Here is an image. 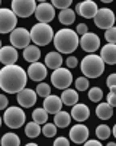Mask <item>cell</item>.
<instances>
[{"mask_svg": "<svg viewBox=\"0 0 116 146\" xmlns=\"http://www.w3.org/2000/svg\"><path fill=\"white\" fill-rule=\"evenodd\" d=\"M28 82L26 71L19 65H5L0 70V88L9 94H17Z\"/></svg>", "mask_w": 116, "mask_h": 146, "instance_id": "cell-1", "label": "cell"}, {"mask_svg": "<svg viewBox=\"0 0 116 146\" xmlns=\"http://www.w3.org/2000/svg\"><path fill=\"white\" fill-rule=\"evenodd\" d=\"M54 45L58 54H73L77 46H79V35L71 29H60L57 33H54Z\"/></svg>", "mask_w": 116, "mask_h": 146, "instance_id": "cell-2", "label": "cell"}, {"mask_svg": "<svg viewBox=\"0 0 116 146\" xmlns=\"http://www.w3.org/2000/svg\"><path fill=\"white\" fill-rule=\"evenodd\" d=\"M81 72L83 75L89 80V78H99L103 72H105V62L102 61V58L96 54H87L83 59H81Z\"/></svg>", "mask_w": 116, "mask_h": 146, "instance_id": "cell-3", "label": "cell"}, {"mask_svg": "<svg viewBox=\"0 0 116 146\" xmlns=\"http://www.w3.org/2000/svg\"><path fill=\"white\" fill-rule=\"evenodd\" d=\"M29 35L31 42H33L35 46H45L54 38V29L48 23H36L29 31Z\"/></svg>", "mask_w": 116, "mask_h": 146, "instance_id": "cell-4", "label": "cell"}, {"mask_svg": "<svg viewBox=\"0 0 116 146\" xmlns=\"http://www.w3.org/2000/svg\"><path fill=\"white\" fill-rule=\"evenodd\" d=\"M25 120H26V114H25L22 107H16V106L7 107L5 114H3V121H5L6 126L10 127V129L22 127Z\"/></svg>", "mask_w": 116, "mask_h": 146, "instance_id": "cell-5", "label": "cell"}, {"mask_svg": "<svg viewBox=\"0 0 116 146\" xmlns=\"http://www.w3.org/2000/svg\"><path fill=\"white\" fill-rule=\"evenodd\" d=\"M51 82L52 86L58 90H65L71 86L73 82V74L70 72L68 68H57L54 70V72L51 74Z\"/></svg>", "mask_w": 116, "mask_h": 146, "instance_id": "cell-6", "label": "cell"}, {"mask_svg": "<svg viewBox=\"0 0 116 146\" xmlns=\"http://www.w3.org/2000/svg\"><path fill=\"white\" fill-rule=\"evenodd\" d=\"M35 0H13L12 2V12L16 17H29L35 13L36 9Z\"/></svg>", "mask_w": 116, "mask_h": 146, "instance_id": "cell-7", "label": "cell"}, {"mask_svg": "<svg viewBox=\"0 0 116 146\" xmlns=\"http://www.w3.org/2000/svg\"><path fill=\"white\" fill-rule=\"evenodd\" d=\"M93 20H94V25L99 29L107 31L115 26V13L109 7H102V9H97Z\"/></svg>", "mask_w": 116, "mask_h": 146, "instance_id": "cell-8", "label": "cell"}, {"mask_svg": "<svg viewBox=\"0 0 116 146\" xmlns=\"http://www.w3.org/2000/svg\"><path fill=\"white\" fill-rule=\"evenodd\" d=\"M10 42L15 49H25L31 45V35L29 31L25 28H15L10 32Z\"/></svg>", "mask_w": 116, "mask_h": 146, "instance_id": "cell-9", "label": "cell"}, {"mask_svg": "<svg viewBox=\"0 0 116 146\" xmlns=\"http://www.w3.org/2000/svg\"><path fill=\"white\" fill-rule=\"evenodd\" d=\"M17 25V17L10 9L0 7V33H9Z\"/></svg>", "mask_w": 116, "mask_h": 146, "instance_id": "cell-10", "label": "cell"}, {"mask_svg": "<svg viewBox=\"0 0 116 146\" xmlns=\"http://www.w3.org/2000/svg\"><path fill=\"white\" fill-rule=\"evenodd\" d=\"M35 17L38 19L39 23H48L55 17V9L52 7L51 3L48 2H41L36 5V9H35Z\"/></svg>", "mask_w": 116, "mask_h": 146, "instance_id": "cell-11", "label": "cell"}, {"mask_svg": "<svg viewBox=\"0 0 116 146\" xmlns=\"http://www.w3.org/2000/svg\"><path fill=\"white\" fill-rule=\"evenodd\" d=\"M79 45L81 46L83 51H86L89 54H93V52H96L100 48V38L96 33H93V32H87L79 40Z\"/></svg>", "mask_w": 116, "mask_h": 146, "instance_id": "cell-12", "label": "cell"}, {"mask_svg": "<svg viewBox=\"0 0 116 146\" xmlns=\"http://www.w3.org/2000/svg\"><path fill=\"white\" fill-rule=\"evenodd\" d=\"M70 140L80 145V143H84L86 140H89V127L86 124H81V123H77L70 129Z\"/></svg>", "mask_w": 116, "mask_h": 146, "instance_id": "cell-13", "label": "cell"}, {"mask_svg": "<svg viewBox=\"0 0 116 146\" xmlns=\"http://www.w3.org/2000/svg\"><path fill=\"white\" fill-rule=\"evenodd\" d=\"M26 75H28L32 81L42 82V80L47 78L48 71H47V67L38 61V62H33V64L29 65V68H28V71H26Z\"/></svg>", "mask_w": 116, "mask_h": 146, "instance_id": "cell-14", "label": "cell"}, {"mask_svg": "<svg viewBox=\"0 0 116 146\" xmlns=\"http://www.w3.org/2000/svg\"><path fill=\"white\" fill-rule=\"evenodd\" d=\"M36 93L31 88H23L17 94H16V98H17V103H19V106L23 107V109H29L32 107L33 104L36 103Z\"/></svg>", "mask_w": 116, "mask_h": 146, "instance_id": "cell-15", "label": "cell"}, {"mask_svg": "<svg viewBox=\"0 0 116 146\" xmlns=\"http://www.w3.org/2000/svg\"><path fill=\"white\" fill-rule=\"evenodd\" d=\"M97 9H99L97 5H96L93 0H84V2H81L75 6V12L81 17H86V19H93L96 12H97Z\"/></svg>", "mask_w": 116, "mask_h": 146, "instance_id": "cell-16", "label": "cell"}, {"mask_svg": "<svg viewBox=\"0 0 116 146\" xmlns=\"http://www.w3.org/2000/svg\"><path fill=\"white\" fill-rule=\"evenodd\" d=\"M17 58H19L17 49H15L12 45L0 48V62H2V64H5V65H15Z\"/></svg>", "mask_w": 116, "mask_h": 146, "instance_id": "cell-17", "label": "cell"}, {"mask_svg": "<svg viewBox=\"0 0 116 146\" xmlns=\"http://www.w3.org/2000/svg\"><path fill=\"white\" fill-rule=\"evenodd\" d=\"M61 107H63V103H61V98L58 97V96H52L49 94L48 97H45L44 100V110L49 114H55L58 111H61Z\"/></svg>", "mask_w": 116, "mask_h": 146, "instance_id": "cell-18", "label": "cell"}, {"mask_svg": "<svg viewBox=\"0 0 116 146\" xmlns=\"http://www.w3.org/2000/svg\"><path fill=\"white\" fill-rule=\"evenodd\" d=\"M71 119H74L75 121H79V123H81V121H84V120H87L89 119V116H90V109L86 106V104H83V103H77V104H74L73 106V110H71Z\"/></svg>", "mask_w": 116, "mask_h": 146, "instance_id": "cell-19", "label": "cell"}, {"mask_svg": "<svg viewBox=\"0 0 116 146\" xmlns=\"http://www.w3.org/2000/svg\"><path fill=\"white\" fill-rule=\"evenodd\" d=\"M102 61L107 65H115L116 64V45L115 44H107L100 49V55Z\"/></svg>", "mask_w": 116, "mask_h": 146, "instance_id": "cell-20", "label": "cell"}, {"mask_svg": "<svg viewBox=\"0 0 116 146\" xmlns=\"http://www.w3.org/2000/svg\"><path fill=\"white\" fill-rule=\"evenodd\" d=\"M44 65L47 67V70L48 68H51V70L60 68L63 65V56H61V54H58L55 51L54 52H48L47 56H45V64Z\"/></svg>", "mask_w": 116, "mask_h": 146, "instance_id": "cell-21", "label": "cell"}, {"mask_svg": "<svg viewBox=\"0 0 116 146\" xmlns=\"http://www.w3.org/2000/svg\"><path fill=\"white\" fill-rule=\"evenodd\" d=\"M60 98H61V103L65 104V106H74L79 101V93L73 88H65L63 90V94Z\"/></svg>", "mask_w": 116, "mask_h": 146, "instance_id": "cell-22", "label": "cell"}, {"mask_svg": "<svg viewBox=\"0 0 116 146\" xmlns=\"http://www.w3.org/2000/svg\"><path fill=\"white\" fill-rule=\"evenodd\" d=\"M41 58V51L38 46L35 45H29L23 49V59L31 62V64H33V62H38Z\"/></svg>", "mask_w": 116, "mask_h": 146, "instance_id": "cell-23", "label": "cell"}, {"mask_svg": "<svg viewBox=\"0 0 116 146\" xmlns=\"http://www.w3.org/2000/svg\"><path fill=\"white\" fill-rule=\"evenodd\" d=\"M70 123H71L70 113H67V111H58V113L54 114V124L57 127H60V129L68 127Z\"/></svg>", "mask_w": 116, "mask_h": 146, "instance_id": "cell-24", "label": "cell"}, {"mask_svg": "<svg viewBox=\"0 0 116 146\" xmlns=\"http://www.w3.org/2000/svg\"><path fill=\"white\" fill-rule=\"evenodd\" d=\"M96 114H97V117L102 119V120H109L113 116V109L107 103H100L99 106L96 107Z\"/></svg>", "mask_w": 116, "mask_h": 146, "instance_id": "cell-25", "label": "cell"}, {"mask_svg": "<svg viewBox=\"0 0 116 146\" xmlns=\"http://www.w3.org/2000/svg\"><path fill=\"white\" fill-rule=\"evenodd\" d=\"M2 146H21V139L16 133H5L0 140Z\"/></svg>", "mask_w": 116, "mask_h": 146, "instance_id": "cell-26", "label": "cell"}, {"mask_svg": "<svg viewBox=\"0 0 116 146\" xmlns=\"http://www.w3.org/2000/svg\"><path fill=\"white\" fill-rule=\"evenodd\" d=\"M58 19H60V22L63 25H71V23H74V20H75V12L71 10V9H64V10L60 12Z\"/></svg>", "mask_w": 116, "mask_h": 146, "instance_id": "cell-27", "label": "cell"}, {"mask_svg": "<svg viewBox=\"0 0 116 146\" xmlns=\"http://www.w3.org/2000/svg\"><path fill=\"white\" fill-rule=\"evenodd\" d=\"M47 120H48V113L42 107L35 109L32 111V121H35L36 124H45Z\"/></svg>", "mask_w": 116, "mask_h": 146, "instance_id": "cell-28", "label": "cell"}, {"mask_svg": "<svg viewBox=\"0 0 116 146\" xmlns=\"http://www.w3.org/2000/svg\"><path fill=\"white\" fill-rule=\"evenodd\" d=\"M25 133L31 139L38 137V136H39V133H41V126H39V124H36L35 121H31V123H28L26 126H25Z\"/></svg>", "mask_w": 116, "mask_h": 146, "instance_id": "cell-29", "label": "cell"}, {"mask_svg": "<svg viewBox=\"0 0 116 146\" xmlns=\"http://www.w3.org/2000/svg\"><path fill=\"white\" fill-rule=\"evenodd\" d=\"M103 98V90L100 87H91L89 88V100L93 103H99Z\"/></svg>", "mask_w": 116, "mask_h": 146, "instance_id": "cell-30", "label": "cell"}, {"mask_svg": "<svg viewBox=\"0 0 116 146\" xmlns=\"http://www.w3.org/2000/svg\"><path fill=\"white\" fill-rule=\"evenodd\" d=\"M110 135H112V130H110V127L107 126V124H100V126L96 127V136H97V139H100V140L107 139Z\"/></svg>", "mask_w": 116, "mask_h": 146, "instance_id": "cell-31", "label": "cell"}, {"mask_svg": "<svg viewBox=\"0 0 116 146\" xmlns=\"http://www.w3.org/2000/svg\"><path fill=\"white\" fill-rule=\"evenodd\" d=\"M36 96H39V97H48L49 94H51V87L47 84V82H39L38 84V87H36Z\"/></svg>", "mask_w": 116, "mask_h": 146, "instance_id": "cell-32", "label": "cell"}, {"mask_svg": "<svg viewBox=\"0 0 116 146\" xmlns=\"http://www.w3.org/2000/svg\"><path fill=\"white\" fill-rule=\"evenodd\" d=\"M41 132L44 133V136L47 137H54L57 135V126L54 123H45L44 127L41 129Z\"/></svg>", "mask_w": 116, "mask_h": 146, "instance_id": "cell-33", "label": "cell"}, {"mask_svg": "<svg viewBox=\"0 0 116 146\" xmlns=\"http://www.w3.org/2000/svg\"><path fill=\"white\" fill-rule=\"evenodd\" d=\"M89 88V80L86 77H79L75 80V91H86Z\"/></svg>", "mask_w": 116, "mask_h": 146, "instance_id": "cell-34", "label": "cell"}, {"mask_svg": "<svg viewBox=\"0 0 116 146\" xmlns=\"http://www.w3.org/2000/svg\"><path fill=\"white\" fill-rule=\"evenodd\" d=\"M52 7L55 9V7H58V9H61V10H64V9H70V6H71V0H52Z\"/></svg>", "mask_w": 116, "mask_h": 146, "instance_id": "cell-35", "label": "cell"}, {"mask_svg": "<svg viewBox=\"0 0 116 146\" xmlns=\"http://www.w3.org/2000/svg\"><path fill=\"white\" fill-rule=\"evenodd\" d=\"M105 38H106V40H107L109 44H115L116 42V28L113 26V28L107 29L105 32Z\"/></svg>", "mask_w": 116, "mask_h": 146, "instance_id": "cell-36", "label": "cell"}, {"mask_svg": "<svg viewBox=\"0 0 116 146\" xmlns=\"http://www.w3.org/2000/svg\"><path fill=\"white\" fill-rule=\"evenodd\" d=\"M106 86L110 88V91H115V88H116V74H115V72H112V74L107 77Z\"/></svg>", "mask_w": 116, "mask_h": 146, "instance_id": "cell-37", "label": "cell"}, {"mask_svg": "<svg viewBox=\"0 0 116 146\" xmlns=\"http://www.w3.org/2000/svg\"><path fill=\"white\" fill-rule=\"evenodd\" d=\"M52 146H70V140L64 136H60L54 140V145Z\"/></svg>", "mask_w": 116, "mask_h": 146, "instance_id": "cell-38", "label": "cell"}, {"mask_svg": "<svg viewBox=\"0 0 116 146\" xmlns=\"http://www.w3.org/2000/svg\"><path fill=\"white\" fill-rule=\"evenodd\" d=\"M74 32H75L77 35H79V36H80V35L83 36V35H86V33L89 32V28H87V25H86V23H80V25H77V28H75V31H74Z\"/></svg>", "mask_w": 116, "mask_h": 146, "instance_id": "cell-39", "label": "cell"}, {"mask_svg": "<svg viewBox=\"0 0 116 146\" xmlns=\"http://www.w3.org/2000/svg\"><path fill=\"white\" fill-rule=\"evenodd\" d=\"M106 98H107V104L113 109V107H116V94H115V91H110L107 96H106Z\"/></svg>", "mask_w": 116, "mask_h": 146, "instance_id": "cell-40", "label": "cell"}, {"mask_svg": "<svg viewBox=\"0 0 116 146\" xmlns=\"http://www.w3.org/2000/svg\"><path fill=\"white\" fill-rule=\"evenodd\" d=\"M65 64H67L68 70H70V68H75L77 65H79V59H77L75 56H68L67 61H65Z\"/></svg>", "mask_w": 116, "mask_h": 146, "instance_id": "cell-41", "label": "cell"}, {"mask_svg": "<svg viewBox=\"0 0 116 146\" xmlns=\"http://www.w3.org/2000/svg\"><path fill=\"white\" fill-rule=\"evenodd\" d=\"M7 104H9V100L6 96L0 94V110H6L7 109Z\"/></svg>", "mask_w": 116, "mask_h": 146, "instance_id": "cell-42", "label": "cell"}, {"mask_svg": "<svg viewBox=\"0 0 116 146\" xmlns=\"http://www.w3.org/2000/svg\"><path fill=\"white\" fill-rule=\"evenodd\" d=\"M84 146H103V145L99 140H93L91 139V140H86L84 142Z\"/></svg>", "mask_w": 116, "mask_h": 146, "instance_id": "cell-43", "label": "cell"}, {"mask_svg": "<svg viewBox=\"0 0 116 146\" xmlns=\"http://www.w3.org/2000/svg\"><path fill=\"white\" fill-rule=\"evenodd\" d=\"M107 146H116V143L115 142H110V143H107Z\"/></svg>", "mask_w": 116, "mask_h": 146, "instance_id": "cell-44", "label": "cell"}, {"mask_svg": "<svg viewBox=\"0 0 116 146\" xmlns=\"http://www.w3.org/2000/svg\"><path fill=\"white\" fill-rule=\"evenodd\" d=\"M25 146H38L36 143H28V145H25Z\"/></svg>", "mask_w": 116, "mask_h": 146, "instance_id": "cell-45", "label": "cell"}, {"mask_svg": "<svg viewBox=\"0 0 116 146\" xmlns=\"http://www.w3.org/2000/svg\"><path fill=\"white\" fill-rule=\"evenodd\" d=\"M2 121H3V119H2V117H0V126H2Z\"/></svg>", "mask_w": 116, "mask_h": 146, "instance_id": "cell-46", "label": "cell"}, {"mask_svg": "<svg viewBox=\"0 0 116 146\" xmlns=\"http://www.w3.org/2000/svg\"><path fill=\"white\" fill-rule=\"evenodd\" d=\"M0 48H2V40H0Z\"/></svg>", "mask_w": 116, "mask_h": 146, "instance_id": "cell-47", "label": "cell"}, {"mask_svg": "<svg viewBox=\"0 0 116 146\" xmlns=\"http://www.w3.org/2000/svg\"><path fill=\"white\" fill-rule=\"evenodd\" d=\"M0 6H2V2H0Z\"/></svg>", "mask_w": 116, "mask_h": 146, "instance_id": "cell-48", "label": "cell"}]
</instances>
